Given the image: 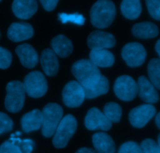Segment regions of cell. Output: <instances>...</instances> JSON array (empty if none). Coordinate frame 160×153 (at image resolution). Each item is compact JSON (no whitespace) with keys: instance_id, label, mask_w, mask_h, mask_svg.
Segmentation results:
<instances>
[{"instance_id":"1","label":"cell","mask_w":160,"mask_h":153,"mask_svg":"<svg viewBox=\"0 0 160 153\" xmlns=\"http://www.w3.org/2000/svg\"><path fill=\"white\" fill-rule=\"evenodd\" d=\"M72 75L84 89H90L99 82L101 77L99 68L90 60L82 59L77 61L72 67Z\"/></svg>"},{"instance_id":"2","label":"cell","mask_w":160,"mask_h":153,"mask_svg":"<svg viewBox=\"0 0 160 153\" xmlns=\"http://www.w3.org/2000/svg\"><path fill=\"white\" fill-rule=\"evenodd\" d=\"M91 24L97 28H105L110 26L115 18V7L112 1L100 0L90 10Z\"/></svg>"},{"instance_id":"3","label":"cell","mask_w":160,"mask_h":153,"mask_svg":"<svg viewBox=\"0 0 160 153\" xmlns=\"http://www.w3.org/2000/svg\"><path fill=\"white\" fill-rule=\"evenodd\" d=\"M63 109L56 103H49L42 111V134L50 137L55 134L62 120Z\"/></svg>"},{"instance_id":"4","label":"cell","mask_w":160,"mask_h":153,"mask_svg":"<svg viewBox=\"0 0 160 153\" xmlns=\"http://www.w3.org/2000/svg\"><path fill=\"white\" fill-rule=\"evenodd\" d=\"M25 89L24 83L14 80L7 85V96L5 98V108L8 112H18L22 109L25 99Z\"/></svg>"},{"instance_id":"5","label":"cell","mask_w":160,"mask_h":153,"mask_svg":"<svg viewBox=\"0 0 160 153\" xmlns=\"http://www.w3.org/2000/svg\"><path fill=\"white\" fill-rule=\"evenodd\" d=\"M77 129V121L72 115H67L62 118L58 125L53 138V145L57 148H65L71 137Z\"/></svg>"},{"instance_id":"6","label":"cell","mask_w":160,"mask_h":153,"mask_svg":"<svg viewBox=\"0 0 160 153\" xmlns=\"http://www.w3.org/2000/svg\"><path fill=\"white\" fill-rule=\"evenodd\" d=\"M23 83L26 94L33 98L42 97L48 89V85L45 76L38 71H34L28 74L24 77Z\"/></svg>"},{"instance_id":"7","label":"cell","mask_w":160,"mask_h":153,"mask_svg":"<svg viewBox=\"0 0 160 153\" xmlns=\"http://www.w3.org/2000/svg\"><path fill=\"white\" fill-rule=\"evenodd\" d=\"M114 92L120 100L130 101L133 100L138 94V83L129 75H121L115 80Z\"/></svg>"},{"instance_id":"8","label":"cell","mask_w":160,"mask_h":153,"mask_svg":"<svg viewBox=\"0 0 160 153\" xmlns=\"http://www.w3.org/2000/svg\"><path fill=\"white\" fill-rule=\"evenodd\" d=\"M86 98L85 90L77 81H70L62 91L63 102L69 108H77L82 104Z\"/></svg>"},{"instance_id":"9","label":"cell","mask_w":160,"mask_h":153,"mask_svg":"<svg viewBox=\"0 0 160 153\" xmlns=\"http://www.w3.org/2000/svg\"><path fill=\"white\" fill-rule=\"evenodd\" d=\"M146 50L138 43H129L122 49V57L129 67H139L146 59Z\"/></svg>"},{"instance_id":"10","label":"cell","mask_w":160,"mask_h":153,"mask_svg":"<svg viewBox=\"0 0 160 153\" xmlns=\"http://www.w3.org/2000/svg\"><path fill=\"white\" fill-rule=\"evenodd\" d=\"M156 113V109L152 105H141L132 109L129 114L130 124L136 128H142L152 120Z\"/></svg>"},{"instance_id":"11","label":"cell","mask_w":160,"mask_h":153,"mask_svg":"<svg viewBox=\"0 0 160 153\" xmlns=\"http://www.w3.org/2000/svg\"><path fill=\"white\" fill-rule=\"evenodd\" d=\"M112 126V122L98 108H92L87 112L85 117V126L89 130H109Z\"/></svg>"},{"instance_id":"12","label":"cell","mask_w":160,"mask_h":153,"mask_svg":"<svg viewBox=\"0 0 160 153\" xmlns=\"http://www.w3.org/2000/svg\"><path fill=\"white\" fill-rule=\"evenodd\" d=\"M115 42L113 35L101 30L93 31L87 38V45L91 49H109L115 46Z\"/></svg>"},{"instance_id":"13","label":"cell","mask_w":160,"mask_h":153,"mask_svg":"<svg viewBox=\"0 0 160 153\" xmlns=\"http://www.w3.org/2000/svg\"><path fill=\"white\" fill-rule=\"evenodd\" d=\"M33 35V28L30 24L26 22L13 23L7 31V37L9 39L15 43L29 39Z\"/></svg>"},{"instance_id":"14","label":"cell","mask_w":160,"mask_h":153,"mask_svg":"<svg viewBox=\"0 0 160 153\" xmlns=\"http://www.w3.org/2000/svg\"><path fill=\"white\" fill-rule=\"evenodd\" d=\"M138 94L148 104H154L159 100V95L155 86L145 76H140L138 80Z\"/></svg>"},{"instance_id":"15","label":"cell","mask_w":160,"mask_h":153,"mask_svg":"<svg viewBox=\"0 0 160 153\" xmlns=\"http://www.w3.org/2000/svg\"><path fill=\"white\" fill-rule=\"evenodd\" d=\"M38 10V4L35 0H15L12 10L17 18L26 20L32 18Z\"/></svg>"},{"instance_id":"16","label":"cell","mask_w":160,"mask_h":153,"mask_svg":"<svg viewBox=\"0 0 160 153\" xmlns=\"http://www.w3.org/2000/svg\"><path fill=\"white\" fill-rule=\"evenodd\" d=\"M16 54L21 64L27 69H33L38 64V57L36 50L28 43L19 45L16 48Z\"/></svg>"},{"instance_id":"17","label":"cell","mask_w":160,"mask_h":153,"mask_svg":"<svg viewBox=\"0 0 160 153\" xmlns=\"http://www.w3.org/2000/svg\"><path fill=\"white\" fill-rule=\"evenodd\" d=\"M40 61L46 75L49 76H54L57 75L59 70V61L53 49H44L41 54Z\"/></svg>"},{"instance_id":"18","label":"cell","mask_w":160,"mask_h":153,"mask_svg":"<svg viewBox=\"0 0 160 153\" xmlns=\"http://www.w3.org/2000/svg\"><path fill=\"white\" fill-rule=\"evenodd\" d=\"M92 142L98 153H115V145L112 137L104 132L96 133L92 137Z\"/></svg>"},{"instance_id":"19","label":"cell","mask_w":160,"mask_h":153,"mask_svg":"<svg viewBox=\"0 0 160 153\" xmlns=\"http://www.w3.org/2000/svg\"><path fill=\"white\" fill-rule=\"evenodd\" d=\"M21 124L24 133L38 130L42 126V112L38 109H34L24 114L21 118Z\"/></svg>"},{"instance_id":"20","label":"cell","mask_w":160,"mask_h":153,"mask_svg":"<svg viewBox=\"0 0 160 153\" xmlns=\"http://www.w3.org/2000/svg\"><path fill=\"white\" fill-rule=\"evenodd\" d=\"M90 61L98 68H108L113 65L115 57L108 49H94L90 51Z\"/></svg>"},{"instance_id":"21","label":"cell","mask_w":160,"mask_h":153,"mask_svg":"<svg viewBox=\"0 0 160 153\" xmlns=\"http://www.w3.org/2000/svg\"><path fill=\"white\" fill-rule=\"evenodd\" d=\"M53 51L61 58H67L73 50V45L71 40L64 35L55 36L51 41Z\"/></svg>"},{"instance_id":"22","label":"cell","mask_w":160,"mask_h":153,"mask_svg":"<svg viewBox=\"0 0 160 153\" xmlns=\"http://www.w3.org/2000/svg\"><path fill=\"white\" fill-rule=\"evenodd\" d=\"M132 33L137 38H152L158 35V28L153 23L144 21L135 24L132 28Z\"/></svg>"},{"instance_id":"23","label":"cell","mask_w":160,"mask_h":153,"mask_svg":"<svg viewBox=\"0 0 160 153\" xmlns=\"http://www.w3.org/2000/svg\"><path fill=\"white\" fill-rule=\"evenodd\" d=\"M121 12L126 18L135 20L141 13V4L139 0H124L121 3Z\"/></svg>"},{"instance_id":"24","label":"cell","mask_w":160,"mask_h":153,"mask_svg":"<svg viewBox=\"0 0 160 153\" xmlns=\"http://www.w3.org/2000/svg\"><path fill=\"white\" fill-rule=\"evenodd\" d=\"M85 96L87 99H93L105 94L109 90V82L106 77L101 75L99 82L90 89H84Z\"/></svg>"},{"instance_id":"25","label":"cell","mask_w":160,"mask_h":153,"mask_svg":"<svg viewBox=\"0 0 160 153\" xmlns=\"http://www.w3.org/2000/svg\"><path fill=\"white\" fill-rule=\"evenodd\" d=\"M148 74L152 84L160 89V59H152L148 65Z\"/></svg>"},{"instance_id":"26","label":"cell","mask_w":160,"mask_h":153,"mask_svg":"<svg viewBox=\"0 0 160 153\" xmlns=\"http://www.w3.org/2000/svg\"><path fill=\"white\" fill-rule=\"evenodd\" d=\"M103 113L109 121L118 123L122 116V108L115 102H108L104 105Z\"/></svg>"},{"instance_id":"27","label":"cell","mask_w":160,"mask_h":153,"mask_svg":"<svg viewBox=\"0 0 160 153\" xmlns=\"http://www.w3.org/2000/svg\"><path fill=\"white\" fill-rule=\"evenodd\" d=\"M10 141L14 143L15 145H18L23 153H31L33 151L35 148V142L31 139H24V140H21L18 136H15L14 134L11 135L10 137Z\"/></svg>"},{"instance_id":"28","label":"cell","mask_w":160,"mask_h":153,"mask_svg":"<svg viewBox=\"0 0 160 153\" xmlns=\"http://www.w3.org/2000/svg\"><path fill=\"white\" fill-rule=\"evenodd\" d=\"M142 153H160V148L158 143L152 139H145L141 144Z\"/></svg>"},{"instance_id":"29","label":"cell","mask_w":160,"mask_h":153,"mask_svg":"<svg viewBox=\"0 0 160 153\" xmlns=\"http://www.w3.org/2000/svg\"><path fill=\"white\" fill-rule=\"evenodd\" d=\"M146 5L151 17L160 21V0H147Z\"/></svg>"},{"instance_id":"30","label":"cell","mask_w":160,"mask_h":153,"mask_svg":"<svg viewBox=\"0 0 160 153\" xmlns=\"http://www.w3.org/2000/svg\"><path fill=\"white\" fill-rule=\"evenodd\" d=\"M12 62V54L6 48L0 46V69H7Z\"/></svg>"},{"instance_id":"31","label":"cell","mask_w":160,"mask_h":153,"mask_svg":"<svg viewBox=\"0 0 160 153\" xmlns=\"http://www.w3.org/2000/svg\"><path fill=\"white\" fill-rule=\"evenodd\" d=\"M13 123L6 113L0 112V135L12 130Z\"/></svg>"},{"instance_id":"32","label":"cell","mask_w":160,"mask_h":153,"mask_svg":"<svg viewBox=\"0 0 160 153\" xmlns=\"http://www.w3.org/2000/svg\"><path fill=\"white\" fill-rule=\"evenodd\" d=\"M59 18L63 24H65L68 21H71L75 24L82 25L85 22V18L82 15L75 13V14H66V13H60Z\"/></svg>"},{"instance_id":"33","label":"cell","mask_w":160,"mask_h":153,"mask_svg":"<svg viewBox=\"0 0 160 153\" xmlns=\"http://www.w3.org/2000/svg\"><path fill=\"white\" fill-rule=\"evenodd\" d=\"M118 153H142L141 146L134 141H127L122 144Z\"/></svg>"},{"instance_id":"34","label":"cell","mask_w":160,"mask_h":153,"mask_svg":"<svg viewBox=\"0 0 160 153\" xmlns=\"http://www.w3.org/2000/svg\"><path fill=\"white\" fill-rule=\"evenodd\" d=\"M0 153H23L21 148L10 140H7L0 145Z\"/></svg>"},{"instance_id":"35","label":"cell","mask_w":160,"mask_h":153,"mask_svg":"<svg viewBox=\"0 0 160 153\" xmlns=\"http://www.w3.org/2000/svg\"><path fill=\"white\" fill-rule=\"evenodd\" d=\"M40 3L47 11H52L57 7L58 1L57 0H41Z\"/></svg>"},{"instance_id":"36","label":"cell","mask_w":160,"mask_h":153,"mask_svg":"<svg viewBox=\"0 0 160 153\" xmlns=\"http://www.w3.org/2000/svg\"><path fill=\"white\" fill-rule=\"evenodd\" d=\"M75 153H98L95 150L90 148H81Z\"/></svg>"},{"instance_id":"37","label":"cell","mask_w":160,"mask_h":153,"mask_svg":"<svg viewBox=\"0 0 160 153\" xmlns=\"http://www.w3.org/2000/svg\"><path fill=\"white\" fill-rule=\"evenodd\" d=\"M155 124H156L157 127L158 128V129H160V112H158V114L156 115V116H155Z\"/></svg>"},{"instance_id":"38","label":"cell","mask_w":160,"mask_h":153,"mask_svg":"<svg viewBox=\"0 0 160 153\" xmlns=\"http://www.w3.org/2000/svg\"><path fill=\"white\" fill-rule=\"evenodd\" d=\"M155 48V50H156L157 54H158V56H159V58H160V39H158V41H157Z\"/></svg>"},{"instance_id":"39","label":"cell","mask_w":160,"mask_h":153,"mask_svg":"<svg viewBox=\"0 0 160 153\" xmlns=\"http://www.w3.org/2000/svg\"><path fill=\"white\" fill-rule=\"evenodd\" d=\"M157 143H158V147H159V148H160V134H158V142H157Z\"/></svg>"},{"instance_id":"40","label":"cell","mask_w":160,"mask_h":153,"mask_svg":"<svg viewBox=\"0 0 160 153\" xmlns=\"http://www.w3.org/2000/svg\"><path fill=\"white\" fill-rule=\"evenodd\" d=\"M0 2H1V1H0Z\"/></svg>"}]
</instances>
